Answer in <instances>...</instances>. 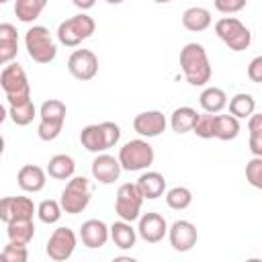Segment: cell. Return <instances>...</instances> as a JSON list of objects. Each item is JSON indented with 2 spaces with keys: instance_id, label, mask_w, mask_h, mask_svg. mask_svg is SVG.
Returning a JSON list of instances; mask_svg holds the SVG:
<instances>
[{
  "instance_id": "cell-37",
  "label": "cell",
  "mask_w": 262,
  "mask_h": 262,
  "mask_svg": "<svg viewBox=\"0 0 262 262\" xmlns=\"http://www.w3.org/2000/svg\"><path fill=\"white\" fill-rule=\"evenodd\" d=\"M248 0H215V8L223 14H235L242 8H246Z\"/></svg>"
},
{
  "instance_id": "cell-2",
  "label": "cell",
  "mask_w": 262,
  "mask_h": 262,
  "mask_svg": "<svg viewBox=\"0 0 262 262\" xmlns=\"http://www.w3.org/2000/svg\"><path fill=\"white\" fill-rule=\"evenodd\" d=\"M25 47H27L29 57L37 63H49L57 55V45L49 33V29L41 27V25H33L25 33Z\"/></svg>"
},
{
  "instance_id": "cell-43",
  "label": "cell",
  "mask_w": 262,
  "mask_h": 262,
  "mask_svg": "<svg viewBox=\"0 0 262 262\" xmlns=\"http://www.w3.org/2000/svg\"><path fill=\"white\" fill-rule=\"evenodd\" d=\"M72 4L84 12V10H90V8L96 4V0H72Z\"/></svg>"
},
{
  "instance_id": "cell-38",
  "label": "cell",
  "mask_w": 262,
  "mask_h": 262,
  "mask_svg": "<svg viewBox=\"0 0 262 262\" xmlns=\"http://www.w3.org/2000/svg\"><path fill=\"white\" fill-rule=\"evenodd\" d=\"M18 53V43H0V66L14 61Z\"/></svg>"
},
{
  "instance_id": "cell-46",
  "label": "cell",
  "mask_w": 262,
  "mask_h": 262,
  "mask_svg": "<svg viewBox=\"0 0 262 262\" xmlns=\"http://www.w3.org/2000/svg\"><path fill=\"white\" fill-rule=\"evenodd\" d=\"M4 145H6V143H4V137L0 135V156H2V151H4Z\"/></svg>"
},
{
  "instance_id": "cell-1",
  "label": "cell",
  "mask_w": 262,
  "mask_h": 262,
  "mask_svg": "<svg viewBox=\"0 0 262 262\" xmlns=\"http://www.w3.org/2000/svg\"><path fill=\"white\" fill-rule=\"evenodd\" d=\"M180 70L190 86H205L211 80V61L201 43H186L180 49Z\"/></svg>"
},
{
  "instance_id": "cell-25",
  "label": "cell",
  "mask_w": 262,
  "mask_h": 262,
  "mask_svg": "<svg viewBox=\"0 0 262 262\" xmlns=\"http://www.w3.org/2000/svg\"><path fill=\"white\" fill-rule=\"evenodd\" d=\"M196 115H199V113H196L192 106H178V108H174V113H172V117H170V127H172V131L178 133V135L192 131V125H194V121H196Z\"/></svg>"
},
{
  "instance_id": "cell-22",
  "label": "cell",
  "mask_w": 262,
  "mask_h": 262,
  "mask_svg": "<svg viewBox=\"0 0 262 262\" xmlns=\"http://www.w3.org/2000/svg\"><path fill=\"white\" fill-rule=\"evenodd\" d=\"M45 172H47L51 178H55V180H68V178H72L74 172H76V162H74V158L68 156V154H57V156H53V158L49 160Z\"/></svg>"
},
{
  "instance_id": "cell-20",
  "label": "cell",
  "mask_w": 262,
  "mask_h": 262,
  "mask_svg": "<svg viewBox=\"0 0 262 262\" xmlns=\"http://www.w3.org/2000/svg\"><path fill=\"white\" fill-rule=\"evenodd\" d=\"M108 237L113 239V244L119 250H131L137 242V231L133 229V225L129 221H115L108 227Z\"/></svg>"
},
{
  "instance_id": "cell-3",
  "label": "cell",
  "mask_w": 262,
  "mask_h": 262,
  "mask_svg": "<svg viewBox=\"0 0 262 262\" xmlns=\"http://www.w3.org/2000/svg\"><path fill=\"white\" fill-rule=\"evenodd\" d=\"M90 199H92L90 180L86 176H72V178H68V184L61 190L59 205H61L63 213L78 215V213H82L88 207Z\"/></svg>"
},
{
  "instance_id": "cell-18",
  "label": "cell",
  "mask_w": 262,
  "mask_h": 262,
  "mask_svg": "<svg viewBox=\"0 0 262 262\" xmlns=\"http://www.w3.org/2000/svg\"><path fill=\"white\" fill-rule=\"evenodd\" d=\"M16 182H18V186H20L25 192H39V190L45 188L47 172H45L41 166L27 164V166H23V168L18 170Z\"/></svg>"
},
{
  "instance_id": "cell-13",
  "label": "cell",
  "mask_w": 262,
  "mask_h": 262,
  "mask_svg": "<svg viewBox=\"0 0 262 262\" xmlns=\"http://www.w3.org/2000/svg\"><path fill=\"white\" fill-rule=\"evenodd\" d=\"M168 239H170V246L176 250V252H188L196 246V239H199V231L196 227L186 221V219H178L174 221L170 227H168Z\"/></svg>"
},
{
  "instance_id": "cell-17",
  "label": "cell",
  "mask_w": 262,
  "mask_h": 262,
  "mask_svg": "<svg viewBox=\"0 0 262 262\" xmlns=\"http://www.w3.org/2000/svg\"><path fill=\"white\" fill-rule=\"evenodd\" d=\"M80 239L90 250L102 248L108 242V225L102 219H88L80 227Z\"/></svg>"
},
{
  "instance_id": "cell-35",
  "label": "cell",
  "mask_w": 262,
  "mask_h": 262,
  "mask_svg": "<svg viewBox=\"0 0 262 262\" xmlns=\"http://www.w3.org/2000/svg\"><path fill=\"white\" fill-rule=\"evenodd\" d=\"M246 180L254 188H262V156H254L246 164Z\"/></svg>"
},
{
  "instance_id": "cell-48",
  "label": "cell",
  "mask_w": 262,
  "mask_h": 262,
  "mask_svg": "<svg viewBox=\"0 0 262 262\" xmlns=\"http://www.w3.org/2000/svg\"><path fill=\"white\" fill-rule=\"evenodd\" d=\"M6 2H8V0H0V4H6Z\"/></svg>"
},
{
  "instance_id": "cell-40",
  "label": "cell",
  "mask_w": 262,
  "mask_h": 262,
  "mask_svg": "<svg viewBox=\"0 0 262 262\" xmlns=\"http://www.w3.org/2000/svg\"><path fill=\"white\" fill-rule=\"evenodd\" d=\"M248 78L252 80V82H262V55H258V57H254L252 61H250V66H248Z\"/></svg>"
},
{
  "instance_id": "cell-6",
  "label": "cell",
  "mask_w": 262,
  "mask_h": 262,
  "mask_svg": "<svg viewBox=\"0 0 262 262\" xmlns=\"http://www.w3.org/2000/svg\"><path fill=\"white\" fill-rule=\"evenodd\" d=\"M94 29H96V23L92 20V16H88L86 12H80V14L66 18L63 23H59L57 41L66 47H78L84 39L92 37Z\"/></svg>"
},
{
  "instance_id": "cell-39",
  "label": "cell",
  "mask_w": 262,
  "mask_h": 262,
  "mask_svg": "<svg viewBox=\"0 0 262 262\" xmlns=\"http://www.w3.org/2000/svg\"><path fill=\"white\" fill-rule=\"evenodd\" d=\"M0 43H18V31L10 23H0Z\"/></svg>"
},
{
  "instance_id": "cell-8",
  "label": "cell",
  "mask_w": 262,
  "mask_h": 262,
  "mask_svg": "<svg viewBox=\"0 0 262 262\" xmlns=\"http://www.w3.org/2000/svg\"><path fill=\"white\" fill-rule=\"evenodd\" d=\"M217 37L231 49V51H246L252 43L250 29L235 16H223L215 23Z\"/></svg>"
},
{
  "instance_id": "cell-9",
  "label": "cell",
  "mask_w": 262,
  "mask_h": 262,
  "mask_svg": "<svg viewBox=\"0 0 262 262\" xmlns=\"http://www.w3.org/2000/svg\"><path fill=\"white\" fill-rule=\"evenodd\" d=\"M141 205H143V196H141L135 182H125V184L119 186L117 199H115V213L123 221L133 223L135 219H139Z\"/></svg>"
},
{
  "instance_id": "cell-26",
  "label": "cell",
  "mask_w": 262,
  "mask_h": 262,
  "mask_svg": "<svg viewBox=\"0 0 262 262\" xmlns=\"http://www.w3.org/2000/svg\"><path fill=\"white\" fill-rule=\"evenodd\" d=\"M47 0H14V14L20 23H33L45 10Z\"/></svg>"
},
{
  "instance_id": "cell-44",
  "label": "cell",
  "mask_w": 262,
  "mask_h": 262,
  "mask_svg": "<svg viewBox=\"0 0 262 262\" xmlns=\"http://www.w3.org/2000/svg\"><path fill=\"white\" fill-rule=\"evenodd\" d=\"M6 117H8V111H6V108H4V104L0 102V125L6 121Z\"/></svg>"
},
{
  "instance_id": "cell-29",
  "label": "cell",
  "mask_w": 262,
  "mask_h": 262,
  "mask_svg": "<svg viewBox=\"0 0 262 262\" xmlns=\"http://www.w3.org/2000/svg\"><path fill=\"white\" fill-rule=\"evenodd\" d=\"M254 111H256V100L252 94L239 92L229 98V115H233L235 119H248Z\"/></svg>"
},
{
  "instance_id": "cell-28",
  "label": "cell",
  "mask_w": 262,
  "mask_h": 262,
  "mask_svg": "<svg viewBox=\"0 0 262 262\" xmlns=\"http://www.w3.org/2000/svg\"><path fill=\"white\" fill-rule=\"evenodd\" d=\"M6 235L10 242H20V244H29L35 235V223L33 219H14L10 223H6Z\"/></svg>"
},
{
  "instance_id": "cell-36",
  "label": "cell",
  "mask_w": 262,
  "mask_h": 262,
  "mask_svg": "<svg viewBox=\"0 0 262 262\" xmlns=\"http://www.w3.org/2000/svg\"><path fill=\"white\" fill-rule=\"evenodd\" d=\"M100 127H102V133H104L106 149L115 147L119 143V139H121V127L117 123H113V121H104V123H100Z\"/></svg>"
},
{
  "instance_id": "cell-42",
  "label": "cell",
  "mask_w": 262,
  "mask_h": 262,
  "mask_svg": "<svg viewBox=\"0 0 262 262\" xmlns=\"http://www.w3.org/2000/svg\"><path fill=\"white\" fill-rule=\"evenodd\" d=\"M250 151L254 156H262V135H250Z\"/></svg>"
},
{
  "instance_id": "cell-34",
  "label": "cell",
  "mask_w": 262,
  "mask_h": 262,
  "mask_svg": "<svg viewBox=\"0 0 262 262\" xmlns=\"http://www.w3.org/2000/svg\"><path fill=\"white\" fill-rule=\"evenodd\" d=\"M2 256L6 262H27L29 260V250H27V244H20V242H10L4 246L2 250Z\"/></svg>"
},
{
  "instance_id": "cell-4",
  "label": "cell",
  "mask_w": 262,
  "mask_h": 262,
  "mask_svg": "<svg viewBox=\"0 0 262 262\" xmlns=\"http://www.w3.org/2000/svg\"><path fill=\"white\" fill-rule=\"evenodd\" d=\"M39 127H37V135L43 141H53L59 137L63 123H66V104L57 98H49L41 104L39 108Z\"/></svg>"
},
{
  "instance_id": "cell-27",
  "label": "cell",
  "mask_w": 262,
  "mask_h": 262,
  "mask_svg": "<svg viewBox=\"0 0 262 262\" xmlns=\"http://www.w3.org/2000/svg\"><path fill=\"white\" fill-rule=\"evenodd\" d=\"M239 135V119L233 115H215V139L231 141Z\"/></svg>"
},
{
  "instance_id": "cell-10",
  "label": "cell",
  "mask_w": 262,
  "mask_h": 262,
  "mask_svg": "<svg viewBox=\"0 0 262 262\" xmlns=\"http://www.w3.org/2000/svg\"><path fill=\"white\" fill-rule=\"evenodd\" d=\"M76 244H78V237H76L74 229H70V227H57V229H53V233L49 235L45 252H47V256H49L51 260L63 262V260H68V258L74 254Z\"/></svg>"
},
{
  "instance_id": "cell-16",
  "label": "cell",
  "mask_w": 262,
  "mask_h": 262,
  "mask_svg": "<svg viewBox=\"0 0 262 262\" xmlns=\"http://www.w3.org/2000/svg\"><path fill=\"white\" fill-rule=\"evenodd\" d=\"M92 176L100 184H113L121 176L119 160L115 156H108V154H102V151L96 154V158L92 160Z\"/></svg>"
},
{
  "instance_id": "cell-21",
  "label": "cell",
  "mask_w": 262,
  "mask_h": 262,
  "mask_svg": "<svg viewBox=\"0 0 262 262\" xmlns=\"http://www.w3.org/2000/svg\"><path fill=\"white\" fill-rule=\"evenodd\" d=\"M211 12L203 6H190L182 12V27L190 33H201L211 27Z\"/></svg>"
},
{
  "instance_id": "cell-14",
  "label": "cell",
  "mask_w": 262,
  "mask_h": 262,
  "mask_svg": "<svg viewBox=\"0 0 262 262\" xmlns=\"http://www.w3.org/2000/svg\"><path fill=\"white\" fill-rule=\"evenodd\" d=\"M168 231V223L160 213H143L139 215V225H137V233L141 239H145L147 244H158L164 239Z\"/></svg>"
},
{
  "instance_id": "cell-11",
  "label": "cell",
  "mask_w": 262,
  "mask_h": 262,
  "mask_svg": "<svg viewBox=\"0 0 262 262\" xmlns=\"http://www.w3.org/2000/svg\"><path fill=\"white\" fill-rule=\"evenodd\" d=\"M68 70L76 80H92L98 74V57L90 49H76L68 59Z\"/></svg>"
},
{
  "instance_id": "cell-23",
  "label": "cell",
  "mask_w": 262,
  "mask_h": 262,
  "mask_svg": "<svg viewBox=\"0 0 262 262\" xmlns=\"http://www.w3.org/2000/svg\"><path fill=\"white\" fill-rule=\"evenodd\" d=\"M80 143H82V147H86L92 154L106 151V141H104V133H102L100 123L98 125H86L80 131Z\"/></svg>"
},
{
  "instance_id": "cell-30",
  "label": "cell",
  "mask_w": 262,
  "mask_h": 262,
  "mask_svg": "<svg viewBox=\"0 0 262 262\" xmlns=\"http://www.w3.org/2000/svg\"><path fill=\"white\" fill-rule=\"evenodd\" d=\"M8 117L12 119L14 125L18 127H27L29 123H33V119L37 117V108L33 104V100H25V102H18V104H10V111H8Z\"/></svg>"
},
{
  "instance_id": "cell-5",
  "label": "cell",
  "mask_w": 262,
  "mask_h": 262,
  "mask_svg": "<svg viewBox=\"0 0 262 262\" xmlns=\"http://www.w3.org/2000/svg\"><path fill=\"white\" fill-rule=\"evenodd\" d=\"M117 160L121 164V170L139 172V170H147L154 164L156 154H154V147L145 139H131L119 149Z\"/></svg>"
},
{
  "instance_id": "cell-12",
  "label": "cell",
  "mask_w": 262,
  "mask_h": 262,
  "mask_svg": "<svg viewBox=\"0 0 262 262\" xmlns=\"http://www.w3.org/2000/svg\"><path fill=\"white\" fill-rule=\"evenodd\" d=\"M37 207L29 196H2L0 199V221L10 223L14 219H33Z\"/></svg>"
},
{
  "instance_id": "cell-47",
  "label": "cell",
  "mask_w": 262,
  "mask_h": 262,
  "mask_svg": "<svg viewBox=\"0 0 262 262\" xmlns=\"http://www.w3.org/2000/svg\"><path fill=\"white\" fill-rule=\"evenodd\" d=\"M156 4H168V2H172V0H154Z\"/></svg>"
},
{
  "instance_id": "cell-24",
  "label": "cell",
  "mask_w": 262,
  "mask_h": 262,
  "mask_svg": "<svg viewBox=\"0 0 262 262\" xmlns=\"http://www.w3.org/2000/svg\"><path fill=\"white\" fill-rule=\"evenodd\" d=\"M199 102H201L205 113H213L215 115V113H219V111H223L227 106V94L217 86H209V88H205L201 92Z\"/></svg>"
},
{
  "instance_id": "cell-41",
  "label": "cell",
  "mask_w": 262,
  "mask_h": 262,
  "mask_svg": "<svg viewBox=\"0 0 262 262\" xmlns=\"http://www.w3.org/2000/svg\"><path fill=\"white\" fill-rule=\"evenodd\" d=\"M248 131L250 135H262V115L260 113H252L248 117Z\"/></svg>"
},
{
  "instance_id": "cell-15",
  "label": "cell",
  "mask_w": 262,
  "mask_h": 262,
  "mask_svg": "<svg viewBox=\"0 0 262 262\" xmlns=\"http://www.w3.org/2000/svg\"><path fill=\"white\" fill-rule=\"evenodd\" d=\"M166 125H168V121H166L164 113H160V111H143L133 119L135 133H139L141 137H147V139L164 133Z\"/></svg>"
},
{
  "instance_id": "cell-19",
  "label": "cell",
  "mask_w": 262,
  "mask_h": 262,
  "mask_svg": "<svg viewBox=\"0 0 262 262\" xmlns=\"http://www.w3.org/2000/svg\"><path fill=\"white\" fill-rule=\"evenodd\" d=\"M135 184H137V188H139L143 201H145V199H147V201H154V199L162 196L164 190H166V178H164L160 172H154V170L143 172V174L137 178Z\"/></svg>"
},
{
  "instance_id": "cell-49",
  "label": "cell",
  "mask_w": 262,
  "mask_h": 262,
  "mask_svg": "<svg viewBox=\"0 0 262 262\" xmlns=\"http://www.w3.org/2000/svg\"><path fill=\"white\" fill-rule=\"evenodd\" d=\"M0 260H4V256H2V252H0Z\"/></svg>"
},
{
  "instance_id": "cell-45",
  "label": "cell",
  "mask_w": 262,
  "mask_h": 262,
  "mask_svg": "<svg viewBox=\"0 0 262 262\" xmlns=\"http://www.w3.org/2000/svg\"><path fill=\"white\" fill-rule=\"evenodd\" d=\"M104 2H106V4H123L125 0H104Z\"/></svg>"
},
{
  "instance_id": "cell-31",
  "label": "cell",
  "mask_w": 262,
  "mask_h": 262,
  "mask_svg": "<svg viewBox=\"0 0 262 262\" xmlns=\"http://www.w3.org/2000/svg\"><path fill=\"white\" fill-rule=\"evenodd\" d=\"M192 203V192L186 186H174L166 192V205L174 211H184Z\"/></svg>"
},
{
  "instance_id": "cell-7",
  "label": "cell",
  "mask_w": 262,
  "mask_h": 262,
  "mask_svg": "<svg viewBox=\"0 0 262 262\" xmlns=\"http://www.w3.org/2000/svg\"><path fill=\"white\" fill-rule=\"evenodd\" d=\"M0 86L6 92V98H8L10 104H18V102H25V100L31 98V86H29L27 74L14 61L6 63V68L2 70V74H0Z\"/></svg>"
},
{
  "instance_id": "cell-33",
  "label": "cell",
  "mask_w": 262,
  "mask_h": 262,
  "mask_svg": "<svg viewBox=\"0 0 262 262\" xmlns=\"http://www.w3.org/2000/svg\"><path fill=\"white\" fill-rule=\"evenodd\" d=\"M192 133L201 139H213L215 137V115L213 113L196 115V121L192 125Z\"/></svg>"
},
{
  "instance_id": "cell-32",
  "label": "cell",
  "mask_w": 262,
  "mask_h": 262,
  "mask_svg": "<svg viewBox=\"0 0 262 262\" xmlns=\"http://www.w3.org/2000/svg\"><path fill=\"white\" fill-rule=\"evenodd\" d=\"M61 205H59V201H53V199H45V201H41L39 205H37V211H35V215L43 221V223H47V225H53V223H57L59 221V217H61Z\"/></svg>"
}]
</instances>
